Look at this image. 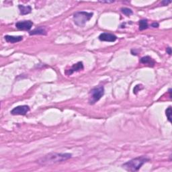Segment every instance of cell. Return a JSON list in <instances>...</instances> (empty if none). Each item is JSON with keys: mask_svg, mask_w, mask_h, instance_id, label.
I'll return each mask as SVG.
<instances>
[{"mask_svg": "<svg viewBox=\"0 0 172 172\" xmlns=\"http://www.w3.org/2000/svg\"><path fill=\"white\" fill-rule=\"evenodd\" d=\"M142 89H143V87L142 85H136L135 87H134V94H137L138 92H139L140 90Z\"/></svg>", "mask_w": 172, "mask_h": 172, "instance_id": "cell-16", "label": "cell"}, {"mask_svg": "<svg viewBox=\"0 0 172 172\" xmlns=\"http://www.w3.org/2000/svg\"><path fill=\"white\" fill-rule=\"evenodd\" d=\"M151 26L153 28H157L159 26V24L158 23H156V22H153V24H151Z\"/></svg>", "mask_w": 172, "mask_h": 172, "instance_id": "cell-20", "label": "cell"}, {"mask_svg": "<svg viewBox=\"0 0 172 172\" xmlns=\"http://www.w3.org/2000/svg\"><path fill=\"white\" fill-rule=\"evenodd\" d=\"M138 24H139V30H144L145 29H147L148 28V22H147V20H141L138 22Z\"/></svg>", "mask_w": 172, "mask_h": 172, "instance_id": "cell-13", "label": "cell"}, {"mask_svg": "<svg viewBox=\"0 0 172 172\" xmlns=\"http://www.w3.org/2000/svg\"><path fill=\"white\" fill-rule=\"evenodd\" d=\"M30 111V107L28 106H19L12 110L10 113L12 115H26Z\"/></svg>", "mask_w": 172, "mask_h": 172, "instance_id": "cell-5", "label": "cell"}, {"mask_svg": "<svg viewBox=\"0 0 172 172\" xmlns=\"http://www.w3.org/2000/svg\"><path fill=\"white\" fill-rule=\"evenodd\" d=\"M171 3V1H166V0H164V1H163L162 2V3L164 6H167L169 3Z\"/></svg>", "mask_w": 172, "mask_h": 172, "instance_id": "cell-17", "label": "cell"}, {"mask_svg": "<svg viewBox=\"0 0 172 172\" xmlns=\"http://www.w3.org/2000/svg\"><path fill=\"white\" fill-rule=\"evenodd\" d=\"M103 94H104V88L102 85L98 86L91 89L89 98V104H94L95 103H96L100 100Z\"/></svg>", "mask_w": 172, "mask_h": 172, "instance_id": "cell-4", "label": "cell"}, {"mask_svg": "<svg viewBox=\"0 0 172 172\" xmlns=\"http://www.w3.org/2000/svg\"><path fill=\"white\" fill-rule=\"evenodd\" d=\"M6 41L8 42V43H18V42H20L21 41L23 40V37L21 36H10V35H6L5 36Z\"/></svg>", "mask_w": 172, "mask_h": 172, "instance_id": "cell-9", "label": "cell"}, {"mask_svg": "<svg viewBox=\"0 0 172 172\" xmlns=\"http://www.w3.org/2000/svg\"><path fill=\"white\" fill-rule=\"evenodd\" d=\"M171 113H172L171 107L169 106V107L167 108L166 110H165V114H166L167 118L170 122H171Z\"/></svg>", "mask_w": 172, "mask_h": 172, "instance_id": "cell-15", "label": "cell"}, {"mask_svg": "<svg viewBox=\"0 0 172 172\" xmlns=\"http://www.w3.org/2000/svg\"><path fill=\"white\" fill-rule=\"evenodd\" d=\"M166 51H167V53H168L169 55H171V47L167 48Z\"/></svg>", "mask_w": 172, "mask_h": 172, "instance_id": "cell-19", "label": "cell"}, {"mask_svg": "<svg viewBox=\"0 0 172 172\" xmlns=\"http://www.w3.org/2000/svg\"><path fill=\"white\" fill-rule=\"evenodd\" d=\"M141 63L143 64H145V65H148L149 67H153L155 65V61L151 57L149 56H145L143 57L141 59Z\"/></svg>", "mask_w": 172, "mask_h": 172, "instance_id": "cell-10", "label": "cell"}, {"mask_svg": "<svg viewBox=\"0 0 172 172\" xmlns=\"http://www.w3.org/2000/svg\"><path fill=\"white\" fill-rule=\"evenodd\" d=\"M36 34H41V35H46L47 34V30H45V28L43 27H38L33 30L32 31L30 32V35H36Z\"/></svg>", "mask_w": 172, "mask_h": 172, "instance_id": "cell-12", "label": "cell"}, {"mask_svg": "<svg viewBox=\"0 0 172 172\" xmlns=\"http://www.w3.org/2000/svg\"><path fill=\"white\" fill-rule=\"evenodd\" d=\"M94 14L92 12H77L73 14L74 23L78 26H83L85 23L89 20L93 16Z\"/></svg>", "mask_w": 172, "mask_h": 172, "instance_id": "cell-3", "label": "cell"}, {"mask_svg": "<svg viewBox=\"0 0 172 172\" xmlns=\"http://www.w3.org/2000/svg\"><path fill=\"white\" fill-rule=\"evenodd\" d=\"M99 39L101 41H106V42H115L117 40V36L113 34H110V33L103 32L102 33L100 36H99Z\"/></svg>", "mask_w": 172, "mask_h": 172, "instance_id": "cell-7", "label": "cell"}, {"mask_svg": "<svg viewBox=\"0 0 172 172\" xmlns=\"http://www.w3.org/2000/svg\"><path fill=\"white\" fill-rule=\"evenodd\" d=\"M100 3H114V1H99Z\"/></svg>", "mask_w": 172, "mask_h": 172, "instance_id": "cell-18", "label": "cell"}, {"mask_svg": "<svg viewBox=\"0 0 172 172\" xmlns=\"http://www.w3.org/2000/svg\"><path fill=\"white\" fill-rule=\"evenodd\" d=\"M18 8L20 11V14L22 15H26L30 14L32 11V8L30 6H23V5H19Z\"/></svg>", "mask_w": 172, "mask_h": 172, "instance_id": "cell-11", "label": "cell"}, {"mask_svg": "<svg viewBox=\"0 0 172 172\" xmlns=\"http://www.w3.org/2000/svg\"><path fill=\"white\" fill-rule=\"evenodd\" d=\"M149 159L146 157L142 156L139 157H136L122 165L123 168L129 171H137L141 169V167L144 165L145 163L148 162Z\"/></svg>", "mask_w": 172, "mask_h": 172, "instance_id": "cell-2", "label": "cell"}, {"mask_svg": "<svg viewBox=\"0 0 172 172\" xmlns=\"http://www.w3.org/2000/svg\"><path fill=\"white\" fill-rule=\"evenodd\" d=\"M120 11L122 14H124V15H126V16H131V15L133 14V10H132L131 9L128 8H121Z\"/></svg>", "mask_w": 172, "mask_h": 172, "instance_id": "cell-14", "label": "cell"}, {"mask_svg": "<svg viewBox=\"0 0 172 172\" xmlns=\"http://www.w3.org/2000/svg\"><path fill=\"white\" fill-rule=\"evenodd\" d=\"M33 26V22L30 20H24L17 22L16 27L20 30H30Z\"/></svg>", "mask_w": 172, "mask_h": 172, "instance_id": "cell-6", "label": "cell"}, {"mask_svg": "<svg viewBox=\"0 0 172 172\" xmlns=\"http://www.w3.org/2000/svg\"><path fill=\"white\" fill-rule=\"evenodd\" d=\"M72 157V155L70 153H50L42 157L37 160V163L41 165H51L57 163H61L69 159Z\"/></svg>", "mask_w": 172, "mask_h": 172, "instance_id": "cell-1", "label": "cell"}, {"mask_svg": "<svg viewBox=\"0 0 172 172\" xmlns=\"http://www.w3.org/2000/svg\"><path fill=\"white\" fill-rule=\"evenodd\" d=\"M83 69V64L82 62H78L76 64H74L72 66L71 68L69 70H66L65 74L67 75V76H70L74 72L79 71Z\"/></svg>", "mask_w": 172, "mask_h": 172, "instance_id": "cell-8", "label": "cell"}]
</instances>
